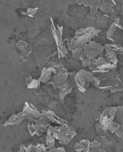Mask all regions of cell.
Returning <instances> with one entry per match:
<instances>
[{"label": "cell", "mask_w": 123, "mask_h": 152, "mask_svg": "<svg viewBox=\"0 0 123 152\" xmlns=\"http://www.w3.org/2000/svg\"><path fill=\"white\" fill-rule=\"evenodd\" d=\"M99 126L103 132L109 131L123 141V106L106 108L100 116Z\"/></svg>", "instance_id": "cell-1"}, {"label": "cell", "mask_w": 123, "mask_h": 152, "mask_svg": "<svg viewBox=\"0 0 123 152\" xmlns=\"http://www.w3.org/2000/svg\"><path fill=\"white\" fill-rule=\"evenodd\" d=\"M101 30L97 29L94 27H88L78 30L75 32L74 37L68 41V49L70 51L77 48L83 49L91 40L92 38L98 36Z\"/></svg>", "instance_id": "cell-2"}, {"label": "cell", "mask_w": 123, "mask_h": 152, "mask_svg": "<svg viewBox=\"0 0 123 152\" xmlns=\"http://www.w3.org/2000/svg\"><path fill=\"white\" fill-rule=\"evenodd\" d=\"M104 50V47L100 43L90 40L82 50V53L80 58L82 67L87 68L92 71L94 69L95 61L97 57L101 55Z\"/></svg>", "instance_id": "cell-3"}, {"label": "cell", "mask_w": 123, "mask_h": 152, "mask_svg": "<svg viewBox=\"0 0 123 152\" xmlns=\"http://www.w3.org/2000/svg\"><path fill=\"white\" fill-rule=\"evenodd\" d=\"M122 82L118 72L116 69H113L106 73H100V76H97V80L93 85L100 90L111 91Z\"/></svg>", "instance_id": "cell-4"}, {"label": "cell", "mask_w": 123, "mask_h": 152, "mask_svg": "<svg viewBox=\"0 0 123 152\" xmlns=\"http://www.w3.org/2000/svg\"><path fill=\"white\" fill-rule=\"evenodd\" d=\"M47 66H56V71L52 73L50 81L47 85H52L54 89H63L67 85L68 72L59 61H49Z\"/></svg>", "instance_id": "cell-5"}, {"label": "cell", "mask_w": 123, "mask_h": 152, "mask_svg": "<svg viewBox=\"0 0 123 152\" xmlns=\"http://www.w3.org/2000/svg\"><path fill=\"white\" fill-rule=\"evenodd\" d=\"M34 49V56L36 63L43 69L47 66L51 57V49L49 41L46 39H42L36 43Z\"/></svg>", "instance_id": "cell-6"}, {"label": "cell", "mask_w": 123, "mask_h": 152, "mask_svg": "<svg viewBox=\"0 0 123 152\" xmlns=\"http://www.w3.org/2000/svg\"><path fill=\"white\" fill-rule=\"evenodd\" d=\"M53 135L56 140L62 145H68L71 142L73 138L77 135V132L68 123L56 126L53 128Z\"/></svg>", "instance_id": "cell-7"}, {"label": "cell", "mask_w": 123, "mask_h": 152, "mask_svg": "<svg viewBox=\"0 0 123 152\" xmlns=\"http://www.w3.org/2000/svg\"><path fill=\"white\" fill-rule=\"evenodd\" d=\"M50 21L51 32H52L54 40L56 42L58 56H59V59H62L67 55L68 53V50L65 45V43L63 39V26H60L59 24H55L52 18H50Z\"/></svg>", "instance_id": "cell-8"}, {"label": "cell", "mask_w": 123, "mask_h": 152, "mask_svg": "<svg viewBox=\"0 0 123 152\" xmlns=\"http://www.w3.org/2000/svg\"><path fill=\"white\" fill-rule=\"evenodd\" d=\"M97 80V76L94 75L92 72L87 71L85 69H82L75 75V84L78 90L82 93H84L90 84H93Z\"/></svg>", "instance_id": "cell-9"}, {"label": "cell", "mask_w": 123, "mask_h": 152, "mask_svg": "<svg viewBox=\"0 0 123 152\" xmlns=\"http://www.w3.org/2000/svg\"><path fill=\"white\" fill-rule=\"evenodd\" d=\"M51 122L46 116L41 114L40 118L34 121H28V129L31 135H42L47 132L49 126H50Z\"/></svg>", "instance_id": "cell-10"}, {"label": "cell", "mask_w": 123, "mask_h": 152, "mask_svg": "<svg viewBox=\"0 0 123 152\" xmlns=\"http://www.w3.org/2000/svg\"><path fill=\"white\" fill-rule=\"evenodd\" d=\"M106 37L113 43L123 45V25L120 23V19H116L109 26Z\"/></svg>", "instance_id": "cell-11"}, {"label": "cell", "mask_w": 123, "mask_h": 152, "mask_svg": "<svg viewBox=\"0 0 123 152\" xmlns=\"http://www.w3.org/2000/svg\"><path fill=\"white\" fill-rule=\"evenodd\" d=\"M104 50L106 51L105 53L106 59L113 64L117 65L118 63L117 55L123 54V46L113 43L110 44H106L104 46Z\"/></svg>", "instance_id": "cell-12"}, {"label": "cell", "mask_w": 123, "mask_h": 152, "mask_svg": "<svg viewBox=\"0 0 123 152\" xmlns=\"http://www.w3.org/2000/svg\"><path fill=\"white\" fill-rule=\"evenodd\" d=\"M86 18L89 22L94 24L93 27L99 30L106 28L109 23V17L107 15L104 14L101 12H98V13L96 15H91L88 13L86 16Z\"/></svg>", "instance_id": "cell-13"}, {"label": "cell", "mask_w": 123, "mask_h": 152, "mask_svg": "<svg viewBox=\"0 0 123 152\" xmlns=\"http://www.w3.org/2000/svg\"><path fill=\"white\" fill-rule=\"evenodd\" d=\"M117 65H114L106 59V57L100 56L97 57L95 61V65H94V69L92 70L93 73H106L108 72L116 69Z\"/></svg>", "instance_id": "cell-14"}, {"label": "cell", "mask_w": 123, "mask_h": 152, "mask_svg": "<svg viewBox=\"0 0 123 152\" xmlns=\"http://www.w3.org/2000/svg\"><path fill=\"white\" fill-rule=\"evenodd\" d=\"M23 112L25 113L28 121H34L36 119L40 117L41 112L36 109L32 104L25 102L23 108Z\"/></svg>", "instance_id": "cell-15"}, {"label": "cell", "mask_w": 123, "mask_h": 152, "mask_svg": "<svg viewBox=\"0 0 123 152\" xmlns=\"http://www.w3.org/2000/svg\"><path fill=\"white\" fill-rule=\"evenodd\" d=\"M75 75H76L75 72H68L67 85L64 88L59 90V94L60 99H64L66 95L71 94L73 88L76 86V84H75Z\"/></svg>", "instance_id": "cell-16"}, {"label": "cell", "mask_w": 123, "mask_h": 152, "mask_svg": "<svg viewBox=\"0 0 123 152\" xmlns=\"http://www.w3.org/2000/svg\"><path fill=\"white\" fill-rule=\"evenodd\" d=\"M78 5L90 8V14L96 15L98 13L100 0H75Z\"/></svg>", "instance_id": "cell-17"}, {"label": "cell", "mask_w": 123, "mask_h": 152, "mask_svg": "<svg viewBox=\"0 0 123 152\" xmlns=\"http://www.w3.org/2000/svg\"><path fill=\"white\" fill-rule=\"evenodd\" d=\"M16 47L21 51L20 58L21 59L29 56L32 53V52H33V47H32V46L29 43L24 41V40H20V41L17 42L16 43Z\"/></svg>", "instance_id": "cell-18"}, {"label": "cell", "mask_w": 123, "mask_h": 152, "mask_svg": "<svg viewBox=\"0 0 123 152\" xmlns=\"http://www.w3.org/2000/svg\"><path fill=\"white\" fill-rule=\"evenodd\" d=\"M116 5L117 4L114 0H100L99 9L104 14H110L114 12V8Z\"/></svg>", "instance_id": "cell-19"}, {"label": "cell", "mask_w": 123, "mask_h": 152, "mask_svg": "<svg viewBox=\"0 0 123 152\" xmlns=\"http://www.w3.org/2000/svg\"><path fill=\"white\" fill-rule=\"evenodd\" d=\"M56 71V66H47L42 69L41 75L40 77L41 83L47 84L50 81L52 73Z\"/></svg>", "instance_id": "cell-20"}, {"label": "cell", "mask_w": 123, "mask_h": 152, "mask_svg": "<svg viewBox=\"0 0 123 152\" xmlns=\"http://www.w3.org/2000/svg\"><path fill=\"white\" fill-rule=\"evenodd\" d=\"M27 120L26 115L24 112H21L19 113L13 115L11 116L7 121L3 123L4 126H16V125H19L23 123V121Z\"/></svg>", "instance_id": "cell-21"}, {"label": "cell", "mask_w": 123, "mask_h": 152, "mask_svg": "<svg viewBox=\"0 0 123 152\" xmlns=\"http://www.w3.org/2000/svg\"><path fill=\"white\" fill-rule=\"evenodd\" d=\"M41 114L43 116H46L47 119L51 122V123H56L57 124L63 125L65 123H68V122L66 121V119H63V118L59 117L56 115L53 111L52 110H44L41 112Z\"/></svg>", "instance_id": "cell-22"}, {"label": "cell", "mask_w": 123, "mask_h": 152, "mask_svg": "<svg viewBox=\"0 0 123 152\" xmlns=\"http://www.w3.org/2000/svg\"><path fill=\"white\" fill-rule=\"evenodd\" d=\"M53 126H49L47 132V136H46V145H47L48 150H50L51 148L54 147L55 145V140L56 138L54 137L53 135Z\"/></svg>", "instance_id": "cell-23"}, {"label": "cell", "mask_w": 123, "mask_h": 152, "mask_svg": "<svg viewBox=\"0 0 123 152\" xmlns=\"http://www.w3.org/2000/svg\"><path fill=\"white\" fill-rule=\"evenodd\" d=\"M90 142L88 139H84L75 144L74 148L77 152H89Z\"/></svg>", "instance_id": "cell-24"}, {"label": "cell", "mask_w": 123, "mask_h": 152, "mask_svg": "<svg viewBox=\"0 0 123 152\" xmlns=\"http://www.w3.org/2000/svg\"><path fill=\"white\" fill-rule=\"evenodd\" d=\"M26 85H27V88H29V89H36V88H39L40 86V78L38 79H35L33 78L31 75H28V77H26Z\"/></svg>", "instance_id": "cell-25"}, {"label": "cell", "mask_w": 123, "mask_h": 152, "mask_svg": "<svg viewBox=\"0 0 123 152\" xmlns=\"http://www.w3.org/2000/svg\"><path fill=\"white\" fill-rule=\"evenodd\" d=\"M89 152H103L99 138H96L95 140L90 142Z\"/></svg>", "instance_id": "cell-26"}, {"label": "cell", "mask_w": 123, "mask_h": 152, "mask_svg": "<svg viewBox=\"0 0 123 152\" xmlns=\"http://www.w3.org/2000/svg\"><path fill=\"white\" fill-rule=\"evenodd\" d=\"M20 151L21 152H36V145H33L32 144L29 145H21L20 146Z\"/></svg>", "instance_id": "cell-27"}, {"label": "cell", "mask_w": 123, "mask_h": 152, "mask_svg": "<svg viewBox=\"0 0 123 152\" xmlns=\"http://www.w3.org/2000/svg\"><path fill=\"white\" fill-rule=\"evenodd\" d=\"M39 10V8H28L27 9L26 12H22V14H24V15H27L30 18H33L35 15L36 14L37 11Z\"/></svg>", "instance_id": "cell-28"}, {"label": "cell", "mask_w": 123, "mask_h": 152, "mask_svg": "<svg viewBox=\"0 0 123 152\" xmlns=\"http://www.w3.org/2000/svg\"><path fill=\"white\" fill-rule=\"evenodd\" d=\"M82 50H83V49L82 48H77L75 49V50H73L72 51H71V53H72V56L74 57L75 59H80L81 56H82Z\"/></svg>", "instance_id": "cell-29"}, {"label": "cell", "mask_w": 123, "mask_h": 152, "mask_svg": "<svg viewBox=\"0 0 123 152\" xmlns=\"http://www.w3.org/2000/svg\"><path fill=\"white\" fill-rule=\"evenodd\" d=\"M36 152H42V151H47L48 150L47 145L44 144H38L36 145Z\"/></svg>", "instance_id": "cell-30"}, {"label": "cell", "mask_w": 123, "mask_h": 152, "mask_svg": "<svg viewBox=\"0 0 123 152\" xmlns=\"http://www.w3.org/2000/svg\"><path fill=\"white\" fill-rule=\"evenodd\" d=\"M49 151H56V152H65L66 151V149L64 148V147H59L56 148H51L50 150H49Z\"/></svg>", "instance_id": "cell-31"}, {"label": "cell", "mask_w": 123, "mask_h": 152, "mask_svg": "<svg viewBox=\"0 0 123 152\" xmlns=\"http://www.w3.org/2000/svg\"><path fill=\"white\" fill-rule=\"evenodd\" d=\"M120 7H121L122 10L123 11V1H122V2H121V6H120Z\"/></svg>", "instance_id": "cell-32"}]
</instances>
